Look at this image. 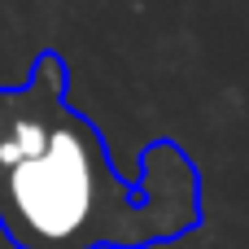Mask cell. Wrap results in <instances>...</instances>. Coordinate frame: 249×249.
Wrapping results in <instances>:
<instances>
[{
	"mask_svg": "<svg viewBox=\"0 0 249 249\" xmlns=\"http://www.w3.org/2000/svg\"><path fill=\"white\" fill-rule=\"evenodd\" d=\"M201 228V171L175 140L127 179L101 127L70 105V70L39 53L0 83V232L13 249H162Z\"/></svg>",
	"mask_w": 249,
	"mask_h": 249,
	"instance_id": "cell-1",
	"label": "cell"
}]
</instances>
